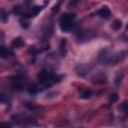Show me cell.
Wrapping results in <instances>:
<instances>
[{
	"instance_id": "cell-12",
	"label": "cell",
	"mask_w": 128,
	"mask_h": 128,
	"mask_svg": "<svg viewBox=\"0 0 128 128\" xmlns=\"http://www.w3.org/2000/svg\"><path fill=\"white\" fill-rule=\"evenodd\" d=\"M127 105H128V104H127V101H124V102L121 104V106H120V109H121L122 112L125 113V114H126L127 111H128V109H127Z\"/></svg>"
},
{
	"instance_id": "cell-5",
	"label": "cell",
	"mask_w": 128,
	"mask_h": 128,
	"mask_svg": "<svg viewBox=\"0 0 128 128\" xmlns=\"http://www.w3.org/2000/svg\"><path fill=\"white\" fill-rule=\"evenodd\" d=\"M11 54V51L4 45H0V57L1 58H7Z\"/></svg>"
},
{
	"instance_id": "cell-14",
	"label": "cell",
	"mask_w": 128,
	"mask_h": 128,
	"mask_svg": "<svg viewBox=\"0 0 128 128\" xmlns=\"http://www.w3.org/2000/svg\"><path fill=\"white\" fill-rule=\"evenodd\" d=\"M118 100V95L117 94H112L111 97H110V101L113 103V102H116Z\"/></svg>"
},
{
	"instance_id": "cell-4",
	"label": "cell",
	"mask_w": 128,
	"mask_h": 128,
	"mask_svg": "<svg viewBox=\"0 0 128 128\" xmlns=\"http://www.w3.org/2000/svg\"><path fill=\"white\" fill-rule=\"evenodd\" d=\"M97 14H98L101 18L108 19V18L110 17V15H111V11H110V9H109L107 6H103V7L97 12Z\"/></svg>"
},
{
	"instance_id": "cell-10",
	"label": "cell",
	"mask_w": 128,
	"mask_h": 128,
	"mask_svg": "<svg viewBox=\"0 0 128 128\" xmlns=\"http://www.w3.org/2000/svg\"><path fill=\"white\" fill-rule=\"evenodd\" d=\"M7 20H8V14H7V12L5 10H3V9L0 8V21L7 22Z\"/></svg>"
},
{
	"instance_id": "cell-17",
	"label": "cell",
	"mask_w": 128,
	"mask_h": 128,
	"mask_svg": "<svg viewBox=\"0 0 128 128\" xmlns=\"http://www.w3.org/2000/svg\"><path fill=\"white\" fill-rule=\"evenodd\" d=\"M0 126H7V127H9L10 124L9 123H0Z\"/></svg>"
},
{
	"instance_id": "cell-2",
	"label": "cell",
	"mask_w": 128,
	"mask_h": 128,
	"mask_svg": "<svg viewBox=\"0 0 128 128\" xmlns=\"http://www.w3.org/2000/svg\"><path fill=\"white\" fill-rule=\"evenodd\" d=\"M62 77H58L56 76L55 74L51 73V72H48V71H42L40 72L39 76H38V79L40 81V83L44 86V87H47V86H51L53 85L54 83L58 82Z\"/></svg>"
},
{
	"instance_id": "cell-3",
	"label": "cell",
	"mask_w": 128,
	"mask_h": 128,
	"mask_svg": "<svg viewBox=\"0 0 128 128\" xmlns=\"http://www.w3.org/2000/svg\"><path fill=\"white\" fill-rule=\"evenodd\" d=\"M116 56H114L113 52L110 50V49H103L100 53H99V56H98V60L100 63L102 64H110V63H115L116 60H115Z\"/></svg>"
},
{
	"instance_id": "cell-8",
	"label": "cell",
	"mask_w": 128,
	"mask_h": 128,
	"mask_svg": "<svg viewBox=\"0 0 128 128\" xmlns=\"http://www.w3.org/2000/svg\"><path fill=\"white\" fill-rule=\"evenodd\" d=\"M92 96V92L90 90H83L80 92V98L82 99H89Z\"/></svg>"
},
{
	"instance_id": "cell-9",
	"label": "cell",
	"mask_w": 128,
	"mask_h": 128,
	"mask_svg": "<svg viewBox=\"0 0 128 128\" xmlns=\"http://www.w3.org/2000/svg\"><path fill=\"white\" fill-rule=\"evenodd\" d=\"M66 51H67L66 50V40L63 39L61 41V44H60V54H61V56H65Z\"/></svg>"
},
{
	"instance_id": "cell-11",
	"label": "cell",
	"mask_w": 128,
	"mask_h": 128,
	"mask_svg": "<svg viewBox=\"0 0 128 128\" xmlns=\"http://www.w3.org/2000/svg\"><path fill=\"white\" fill-rule=\"evenodd\" d=\"M121 27H122V22L120 20H115L112 23V28L114 30H119V29H121Z\"/></svg>"
},
{
	"instance_id": "cell-1",
	"label": "cell",
	"mask_w": 128,
	"mask_h": 128,
	"mask_svg": "<svg viewBox=\"0 0 128 128\" xmlns=\"http://www.w3.org/2000/svg\"><path fill=\"white\" fill-rule=\"evenodd\" d=\"M75 25V15L72 13H64L59 19V26L63 32H70Z\"/></svg>"
},
{
	"instance_id": "cell-13",
	"label": "cell",
	"mask_w": 128,
	"mask_h": 128,
	"mask_svg": "<svg viewBox=\"0 0 128 128\" xmlns=\"http://www.w3.org/2000/svg\"><path fill=\"white\" fill-rule=\"evenodd\" d=\"M61 3H62V0H59V2L52 8V12L53 13H55V12H57L58 10H59V7H60V5H61Z\"/></svg>"
},
{
	"instance_id": "cell-7",
	"label": "cell",
	"mask_w": 128,
	"mask_h": 128,
	"mask_svg": "<svg viewBox=\"0 0 128 128\" xmlns=\"http://www.w3.org/2000/svg\"><path fill=\"white\" fill-rule=\"evenodd\" d=\"M23 45H24V42H23L22 38H20V37L15 38V39L13 40V42H12V47H13V48H20V47H22Z\"/></svg>"
},
{
	"instance_id": "cell-6",
	"label": "cell",
	"mask_w": 128,
	"mask_h": 128,
	"mask_svg": "<svg viewBox=\"0 0 128 128\" xmlns=\"http://www.w3.org/2000/svg\"><path fill=\"white\" fill-rule=\"evenodd\" d=\"M106 80H107V78L104 74H98L94 77V82L97 84H104V83H106Z\"/></svg>"
},
{
	"instance_id": "cell-15",
	"label": "cell",
	"mask_w": 128,
	"mask_h": 128,
	"mask_svg": "<svg viewBox=\"0 0 128 128\" xmlns=\"http://www.w3.org/2000/svg\"><path fill=\"white\" fill-rule=\"evenodd\" d=\"M78 2H79V0H71V1L69 2V4H68V7H69V8H70L71 6H72V7H74Z\"/></svg>"
},
{
	"instance_id": "cell-16",
	"label": "cell",
	"mask_w": 128,
	"mask_h": 128,
	"mask_svg": "<svg viewBox=\"0 0 128 128\" xmlns=\"http://www.w3.org/2000/svg\"><path fill=\"white\" fill-rule=\"evenodd\" d=\"M0 102H1V103L6 102V98H5V96H4V95H0Z\"/></svg>"
}]
</instances>
